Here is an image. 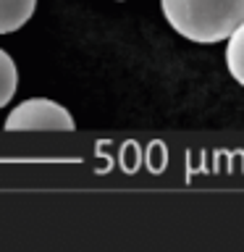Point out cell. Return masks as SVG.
I'll list each match as a JSON object with an SVG mask.
<instances>
[{"label":"cell","instance_id":"cell-1","mask_svg":"<svg viewBox=\"0 0 244 252\" xmlns=\"http://www.w3.org/2000/svg\"><path fill=\"white\" fill-rule=\"evenodd\" d=\"M165 21L197 45H215L244 21V0H160Z\"/></svg>","mask_w":244,"mask_h":252},{"label":"cell","instance_id":"cell-2","mask_svg":"<svg viewBox=\"0 0 244 252\" xmlns=\"http://www.w3.org/2000/svg\"><path fill=\"white\" fill-rule=\"evenodd\" d=\"M5 131H74V116L61 102L47 97H29L5 118Z\"/></svg>","mask_w":244,"mask_h":252},{"label":"cell","instance_id":"cell-3","mask_svg":"<svg viewBox=\"0 0 244 252\" xmlns=\"http://www.w3.org/2000/svg\"><path fill=\"white\" fill-rule=\"evenodd\" d=\"M37 0H0V34H11L31 19Z\"/></svg>","mask_w":244,"mask_h":252},{"label":"cell","instance_id":"cell-4","mask_svg":"<svg viewBox=\"0 0 244 252\" xmlns=\"http://www.w3.org/2000/svg\"><path fill=\"white\" fill-rule=\"evenodd\" d=\"M226 68L244 87V21L226 37Z\"/></svg>","mask_w":244,"mask_h":252},{"label":"cell","instance_id":"cell-5","mask_svg":"<svg viewBox=\"0 0 244 252\" xmlns=\"http://www.w3.org/2000/svg\"><path fill=\"white\" fill-rule=\"evenodd\" d=\"M16 87H19V71H16V63H13V58L5 50H0V108L11 102V97L16 94Z\"/></svg>","mask_w":244,"mask_h":252}]
</instances>
